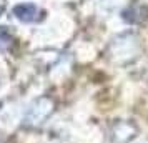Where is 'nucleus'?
Returning <instances> with one entry per match:
<instances>
[{
  "instance_id": "obj_1",
  "label": "nucleus",
  "mask_w": 148,
  "mask_h": 143,
  "mask_svg": "<svg viewBox=\"0 0 148 143\" xmlns=\"http://www.w3.org/2000/svg\"><path fill=\"white\" fill-rule=\"evenodd\" d=\"M35 14H37V8L34 3H20L14 7V15L22 22H32L35 18Z\"/></svg>"
}]
</instances>
